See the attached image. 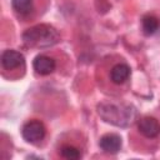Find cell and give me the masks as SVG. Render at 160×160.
<instances>
[{
	"instance_id": "obj_4",
	"label": "cell",
	"mask_w": 160,
	"mask_h": 160,
	"mask_svg": "<svg viewBox=\"0 0 160 160\" xmlns=\"http://www.w3.org/2000/svg\"><path fill=\"white\" fill-rule=\"evenodd\" d=\"M25 64V58L16 50H5L1 55V65L5 70H15Z\"/></svg>"
},
{
	"instance_id": "obj_3",
	"label": "cell",
	"mask_w": 160,
	"mask_h": 160,
	"mask_svg": "<svg viewBox=\"0 0 160 160\" xmlns=\"http://www.w3.org/2000/svg\"><path fill=\"white\" fill-rule=\"evenodd\" d=\"M45 132H46L45 126L39 120H30L21 129V135L24 140L31 144H36L41 141L45 136Z\"/></svg>"
},
{
	"instance_id": "obj_8",
	"label": "cell",
	"mask_w": 160,
	"mask_h": 160,
	"mask_svg": "<svg viewBox=\"0 0 160 160\" xmlns=\"http://www.w3.org/2000/svg\"><path fill=\"white\" fill-rule=\"evenodd\" d=\"M130 72H131V70H130L128 64L119 62V64H116L111 68L110 80H111V82H114L116 85H121L130 78Z\"/></svg>"
},
{
	"instance_id": "obj_10",
	"label": "cell",
	"mask_w": 160,
	"mask_h": 160,
	"mask_svg": "<svg viewBox=\"0 0 160 160\" xmlns=\"http://www.w3.org/2000/svg\"><path fill=\"white\" fill-rule=\"evenodd\" d=\"M11 6L16 14L26 16L34 10V0H11Z\"/></svg>"
},
{
	"instance_id": "obj_11",
	"label": "cell",
	"mask_w": 160,
	"mask_h": 160,
	"mask_svg": "<svg viewBox=\"0 0 160 160\" xmlns=\"http://www.w3.org/2000/svg\"><path fill=\"white\" fill-rule=\"evenodd\" d=\"M60 155L68 160H78L81 158V151L72 145H64L60 149Z\"/></svg>"
},
{
	"instance_id": "obj_2",
	"label": "cell",
	"mask_w": 160,
	"mask_h": 160,
	"mask_svg": "<svg viewBox=\"0 0 160 160\" xmlns=\"http://www.w3.org/2000/svg\"><path fill=\"white\" fill-rule=\"evenodd\" d=\"M22 40L28 46L49 48L59 41V34L52 26L40 24L28 29L22 34Z\"/></svg>"
},
{
	"instance_id": "obj_7",
	"label": "cell",
	"mask_w": 160,
	"mask_h": 160,
	"mask_svg": "<svg viewBox=\"0 0 160 160\" xmlns=\"http://www.w3.org/2000/svg\"><path fill=\"white\" fill-rule=\"evenodd\" d=\"M121 138L116 134H106L100 138L99 146L104 152L116 154L121 149Z\"/></svg>"
},
{
	"instance_id": "obj_1",
	"label": "cell",
	"mask_w": 160,
	"mask_h": 160,
	"mask_svg": "<svg viewBox=\"0 0 160 160\" xmlns=\"http://www.w3.org/2000/svg\"><path fill=\"white\" fill-rule=\"evenodd\" d=\"M98 114L100 118L111 125L125 128L134 122L136 118V110L131 105L101 102L98 105Z\"/></svg>"
},
{
	"instance_id": "obj_6",
	"label": "cell",
	"mask_w": 160,
	"mask_h": 160,
	"mask_svg": "<svg viewBox=\"0 0 160 160\" xmlns=\"http://www.w3.org/2000/svg\"><path fill=\"white\" fill-rule=\"evenodd\" d=\"M32 68L34 70L40 74V75H49L51 74L55 68H56V62L52 58L46 56V55H38L34 61H32Z\"/></svg>"
},
{
	"instance_id": "obj_9",
	"label": "cell",
	"mask_w": 160,
	"mask_h": 160,
	"mask_svg": "<svg viewBox=\"0 0 160 160\" xmlns=\"http://www.w3.org/2000/svg\"><path fill=\"white\" fill-rule=\"evenodd\" d=\"M141 28L145 35H154L160 28V20L154 15H145L141 20Z\"/></svg>"
},
{
	"instance_id": "obj_5",
	"label": "cell",
	"mask_w": 160,
	"mask_h": 160,
	"mask_svg": "<svg viewBox=\"0 0 160 160\" xmlns=\"http://www.w3.org/2000/svg\"><path fill=\"white\" fill-rule=\"evenodd\" d=\"M139 131L148 139H154L160 134V124L155 118L145 116L138 122Z\"/></svg>"
}]
</instances>
